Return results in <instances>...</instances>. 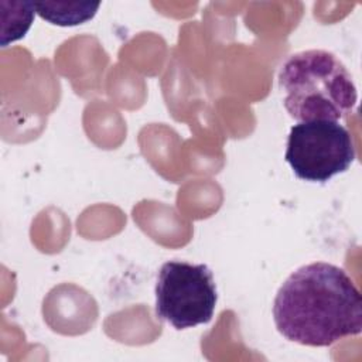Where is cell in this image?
<instances>
[{
	"label": "cell",
	"instance_id": "obj_2",
	"mask_svg": "<svg viewBox=\"0 0 362 362\" xmlns=\"http://www.w3.org/2000/svg\"><path fill=\"white\" fill-rule=\"evenodd\" d=\"M283 105L297 122L345 117L356 105L352 75L338 57L325 49H305L290 55L279 71Z\"/></svg>",
	"mask_w": 362,
	"mask_h": 362
},
{
	"label": "cell",
	"instance_id": "obj_1",
	"mask_svg": "<svg viewBox=\"0 0 362 362\" xmlns=\"http://www.w3.org/2000/svg\"><path fill=\"white\" fill-rule=\"evenodd\" d=\"M273 318L288 341L329 346L362 331V298L346 272L313 262L293 272L276 293Z\"/></svg>",
	"mask_w": 362,
	"mask_h": 362
},
{
	"label": "cell",
	"instance_id": "obj_3",
	"mask_svg": "<svg viewBox=\"0 0 362 362\" xmlns=\"http://www.w3.org/2000/svg\"><path fill=\"white\" fill-rule=\"evenodd\" d=\"M156 315L175 329L208 324L218 303L214 274L206 264L168 260L156 281Z\"/></svg>",
	"mask_w": 362,
	"mask_h": 362
},
{
	"label": "cell",
	"instance_id": "obj_5",
	"mask_svg": "<svg viewBox=\"0 0 362 362\" xmlns=\"http://www.w3.org/2000/svg\"><path fill=\"white\" fill-rule=\"evenodd\" d=\"M100 3L90 1H34L35 13L45 21L61 25L72 27L92 20Z\"/></svg>",
	"mask_w": 362,
	"mask_h": 362
},
{
	"label": "cell",
	"instance_id": "obj_4",
	"mask_svg": "<svg viewBox=\"0 0 362 362\" xmlns=\"http://www.w3.org/2000/svg\"><path fill=\"white\" fill-rule=\"evenodd\" d=\"M349 132L332 120L298 122L287 137L286 161L304 181L327 182L346 171L355 160Z\"/></svg>",
	"mask_w": 362,
	"mask_h": 362
}]
</instances>
